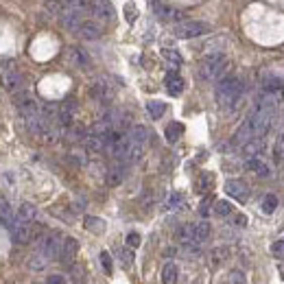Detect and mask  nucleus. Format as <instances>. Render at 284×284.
Segmentation results:
<instances>
[{"label":"nucleus","instance_id":"f257e3e1","mask_svg":"<svg viewBox=\"0 0 284 284\" xmlns=\"http://www.w3.org/2000/svg\"><path fill=\"white\" fill-rule=\"evenodd\" d=\"M241 96H243V81L239 77L228 75V77L219 79L216 90H214V98L221 109H232L241 101Z\"/></svg>","mask_w":284,"mask_h":284},{"label":"nucleus","instance_id":"f03ea898","mask_svg":"<svg viewBox=\"0 0 284 284\" xmlns=\"http://www.w3.org/2000/svg\"><path fill=\"white\" fill-rule=\"evenodd\" d=\"M225 68H228L225 55L223 52H210L199 64V79L201 81H216V79L223 77Z\"/></svg>","mask_w":284,"mask_h":284},{"label":"nucleus","instance_id":"7ed1b4c3","mask_svg":"<svg viewBox=\"0 0 284 284\" xmlns=\"http://www.w3.org/2000/svg\"><path fill=\"white\" fill-rule=\"evenodd\" d=\"M273 111H267V109H260L256 107V111H252L247 118L249 123H252V129H254V136L256 138H265L269 134V129H271L273 125Z\"/></svg>","mask_w":284,"mask_h":284},{"label":"nucleus","instance_id":"20e7f679","mask_svg":"<svg viewBox=\"0 0 284 284\" xmlns=\"http://www.w3.org/2000/svg\"><path fill=\"white\" fill-rule=\"evenodd\" d=\"M9 230H11L13 243H18V245H26V243H31L33 239H35V234H37V228L33 225V223H24V221H18V219H13Z\"/></svg>","mask_w":284,"mask_h":284},{"label":"nucleus","instance_id":"39448f33","mask_svg":"<svg viewBox=\"0 0 284 284\" xmlns=\"http://www.w3.org/2000/svg\"><path fill=\"white\" fill-rule=\"evenodd\" d=\"M210 31V26L206 22H199V20H188V22H182L175 26V35L182 39H193V37H201Z\"/></svg>","mask_w":284,"mask_h":284},{"label":"nucleus","instance_id":"423d86ee","mask_svg":"<svg viewBox=\"0 0 284 284\" xmlns=\"http://www.w3.org/2000/svg\"><path fill=\"white\" fill-rule=\"evenodd\" d=\"M62 243H64V234L59 232H48L39 243V252H42L48 260H55L59 258V249H62Z\"/></svg>","mask_w":284,"mask_h":284},{"label":"nucleus","instance_id":"0eeeda50","mask_svg":"<svg viewBox=\"0 0 284 284\" xmlns=\"http://www.w3.org/2000/svg\"><path fill=\"white\" fill-rule=\"evenodd\" d=\"M90 94L96 98L98 103H111V98H114V88H111V83L107 81V79H98V81L92 85Z\"/></svg>","mask_w":284,"mask_h":284},{"label":"nucleus","instance_id":"6e6552de","mask_svg":"<svg viewBox=\"0 0 284 284\" xmlns=\"http://www.w3.org/2000/svg\"><path fill=\"white\" fill-rule=\"evenodd\" d=\"M225 193L241 203H245L249 199V186L243 180H228L225 182Z\"/></svg>","mask_w":284,"mask_h":284},{"label":"nucleus","instance_id":"1a4fd4ad","mask_svg":"<svg viewBox=\"0 0 284 284\" xmlns=\"http://www.w3.org/2000/svg\"><path fill=\"white\" fill-rule=\"evenodd\" d=\"M16 105H18L20 116H22L24 121H29V118L37 116V114H42V111H39V105H37L35 101H33L31 96H26V94H20V96L16 98Z\"/></svg>","mask_w":284,"mask_h":284},{"label":"nucleus","instance_id":"9d476101","mask_svg":"<svg viewBox=\"0 0 284 284\" xmlns=\"http://www.w3.org/2000/svg\"><path fill=\"white\" fill-rule=\"evenodd\" d=\"M59 16H62L64 26H68V29H72V31L79 29V26H81V22H83V11L77 9V7H72V5L64 7Z\"/></svg>","mask_w":284,"mask_h":284},{"label":"nucleus","instance_id":"9b49d317","mask_svg":"<svg viewBox=\"0 0 284 284\" xmlns=\"http://www.w3.org/2000/svg\"><path fill=\"white\" fill-rule=\"evenodd\" d=\"M90 11L94 13L96 18L105 20V22H109V20H114V16H116L114 5H111L109 0H92V3H90Z\"/></svg>","mask_w":284,"mask_h":284},{"label":"nucleus","instance_id":"f8f14e48","mask_svg":"<svg viewBox=\"0 0 284 284\" xmlns=\"http://www.w3.org/2000/svg\"><path fill=\"white\" fill-rule=\"evenodd\" d=\"M77 252H79V243L75 239H70V236H64L62 249H59V260L70 265V262L77 258Z\"/></svg>","mask_w":284,"mask_h":284},{"label":"nucleus","instance_id":"ddd939ff","mask_svg":"<svg viewBox=\"0 0 284 284\" xmlns=\"http://www.w3.org/2000/svg\"><path fill=\"white\" fill-rule=\"evenodd\" d=\"M77 31H79V35H81L83 39H88V42H92V39H98V37H101V33H103L101 24L94 22V20H83L81 26H79Z\"/></svg>","mask_w":284,"mask_h":284},{"label":"nucleus","instance_id":"4468645a","mask_svg":"<svg viewBox=\"0 0 284 284\" xmlns=\"http://www.w3.org/2000/svg\"><path fill=\"white\" fill-rule=\"evenodd\" d=\"M252 138H256V136H254V129H252V123H249V118H245V123H243L241 127L234 131L232 144H234V147H243V144L249 142Z\"/></svg>","mask_w":284,"mask_h":284},{"label":"nucleus","instance_id":"2eb2a0df","mask_svg":"<svg viewBox=\"0 0 284 284\" xmlns=\"http://www.w3.org/2000/svg\"><path fill=\"white\" fill-rule=\"evenodd\" d=\"M245 166L247 171H252L254 175H258V177H269L271 175V168H269V164L262 160V157H247V162H245Z\"/></svg>","mask_w":284,"mask_h":284},{"label":"nucleus","instance_id":"dca6fc26","mask_svg":"<svg viewBox=\"0 0 284 284\" xmlns=\"http://www.w3.org/2000/svg\"><path fill=\"white\" fill-rule=\"evenodd\" d=\"M105 140H107V136H103V134H88L83 138V142H85V149L90 151V153H101V151H105Z\"/></svg>","mask_w":284,"mask_h":284},{"label":"nucleus","instance_id":"f3484780","mask_svg":"<svg viewBox=\"0 0 284 284\" xmlns=\"http://www.w3.org/2000/svg\"><path fill=\"white\" fill-rule=\"evenodd\" d=\"M68 59H70L72 66H77V68H88L90 66V57L85 55L83 48H77V46L68 48Z\"/></svg>","mask_w":284,"mask_h":284},{"label":"nucleus","instance_id":"a211bd4d","mask_svg":"<svg viewBox=\"0 0 284 284\" xmlns=\"http://www.w3.org/2000/svg\"><path fill=\"white\" fill-rule=\"evenodd\" d=\"M166 90L171 96H180L184 92V79L177 72H168L166 75Z\"/></svg>","mask_w":284,"mask_h":284},{"label":"nucleus","instance_id":"6ab92c4d","mask_svg":"<svg viewBox=\"0 0 284 284\" xmlns=\"http://www.w3.org/2000/svg\"><path fill=\"white\" fill-rule=\"evenodd\" d=\"M3 88L7 92H11V94H16V92L22 88V77H20L18 72H5L3 75Z\"/></svg>","mask_w":284,"mask_h":284},{"label":"nucleus","instance_id":"aec40b11","mask_svg":"<svg viewBox=\"0 0 284 284\" xmlns=\"http://www.w3.org/2000/svg\"><path fill=\"white\" fill-rule=\"evenodd\" d=\"M16 219H18V221H24V223H33V221L37 219V208L33 206V203L24 201L22 206L18 208V214H16Z\"/></svg>","mask_w":284,"mask_h":284},{"label":"nucleus","instance_id":"412c9836","mask_svg":"<svg viewBox=\"0 0 284 284\" xmlns=\"http://www.w3.org/2000/svg\"><path fill=\"white\" fill-rule=\"evenodd\" d=\"M125 175H127V168H125V162L116 164V166H111L107 171V184L109 186H118V184H123Z\"/></svg>","mask_w":284,"mask_h":284},{"label":"nucleus","instance_id":"4be33fe9","mask_svg":"<svg viewBox=\"0 0 284 284\" xmlns=\"http://www.w3.org/2000/svg\"><path fill=\"white\" fill-rule=\"evenodd\" d=\"M262 147H265V138H252V140L245 142L241 149L247 157H256V155L262 153Z\"/></svg>","mask_w":284,"mask_h":284},{"label":"nucleus","instance_id":"5701e85b","mask_svg":"<svg viewBox=\"0 0 284 284\" xmlns=\"http://www.w3.org/2000/svg\"><path fill=\"white\" fill-rule=\"evenodd\" d=\"M129 140L131 142H136V144H147L149 142V129L144 127V125H136V127H131V131H129Z\"/></svg>","mask_w":284,"mask_h":284},{"label":"nucleus","instance_id":"b1692460","mask_svg":"<svg viewBox=\"0 0 284 284\" xmlns=\"http://www.w3.org/2000/svg\"><path fill=\"white\" fill-rule=\"evenodd\" d=\"M180 278V269H177L175 262H166L162 267V284H177Z\"/></svg>","mask_w":284,"mask_h":284},{"label":"nucleus","instance_id":"393cba45","mask_svg":"<svg viewBox=\"0 0 284 284\" xmlns=\"http://www.w3.org/2000/svg\"><path fill=\"white\" fill-rule=\"evenodd\" d=\"M13 219H16V214H13L9 201H7V199H0V225H9V228H11Z\"/></svg>","mask_w":284,"mask_h":284},{"label":"nucleus","instance_id":"a878e982","mask_svg":"<svg viewBox=\"0 0 284 284\" xmlns=\"http://www.w3.org/2000/svg\"><path fill=\"white\" fill-rule=\"evenodd\" d=\"M282 81L278 77H273V75H267L265 79H262V90L265 92H271V94H278V92H282Z\"/></svg>","mask_w":284,"mask_h":284},{"label":"nucleus","instance_id":"bb28decb","mask_svg":"<svg viewBox=\"0 0 284 284\" xmlns=\"http://www.w3.org/2000/svg\"><path fill=\"white\" fill-rule=\"evenodd\" d=\"M85 230L88 232H94V234H103L105 232V221L98 219V216H85Z\"/></svg>","mask_w":284,"mask_h":284},{"label":"nucleus","instance_id":"cd10ccee","mask_svg":"<svg viewBox=\"0 0 284 284\" xmlns=\"http://www.w3.org/2000/svg\"><path fill=\"white\" fill-rule=\"evenodd\" d=\"M228 256H230L228 247H214L212 252H210V265H212V267L223 265V262L228 260Z\"/></svg>","mask_w":284,"mask_h":284},{"label":"nucleus","instance_id":"c85d7f7f","mask_svg":"<svg viewBox=\"0 0 284 284\" xmlns=\"http://www.w3.org/2000/svg\"><path fill=\"white\" fill-rule=\"evenodd\" d=\"M147 111H149V116L153 118V121H157V118H162L164 111H166V103H162V101H149L147 103Z\"/></svg>","mask_w":284,"mask_h":284},{"label":"nucleus","instance_id":"c756f323","mask_svg":"<svg viewBox=\"0 0 284 284\" xmlns=\"http://www.w3.org/2000/svg\"><path fill=\"white\" fill-rule=\"evenodd\" d=\"M184 134V125L182 123H171L166 127V140L168 142H177Z\"/></svg>","mask_w":284,"mask_h":284},{"label":"nucleus","instance_id":"7c9ffc66","mask_svg":"<svg viewBox=\"0 0 284 284\" xmlns=\"http://www.w3.org/2000/svg\"><path fill=\"white\" fill-rule=\"evenodd\" d=\"M48 258H46V256L42 254V252H37L35 256H33V258H31V262H29V267L33 269V271H42V269H46V267H48Z\"/></svg>","mask_w":284,"mask_h":284},{"label":"nucleus","instance_id":"2f4dec72","mask_svg":"<svg viewBox=\"0 0 284 284\" xmlns=\"http://www.w3.org/2000/svg\"><path fill=\"white\" fill-rule=\"evenodd\" d=\"M162 57L166 59V62H168L171 66H173V68H177V66H182V62H184L180 52L173 50V48H162Z\"/></svg>","mask_w":284,"mask_h":284},{"label":"nucleus","instance_id":"473e14b6","mask_svg":"<svg viewBox=\"0 0 284 284\" xmlns=\"http://www.w3.org/2000/svg\"><path fill=\"white\" fill-rule=\"evenodd\" d=\"M260 208H262V212H265V214H273L275 208H278V197H275V195H265Z\"/></svg>","mask_w":284,"mask_h":284},{"label":"nucleus","instance_id":"72a5a7b5","mask_svg":"<svg viewBox=\"0 0 284 284\" xmlns=\"http://www.w3.org/2000/svg\"><path fill=\"white\" fill-rule=\"evenodd\" d=\"M214 214L216 216H230L232 214V203L230 201H214Z\"/></svg>","mask_w":284,"mask_h":284},{"label":"nucleus","instance_id":"f704fd0d","mask_svg":"<svg viewBox=\"0 0 284 284\" xmlns=\"http://www.w3.org/2000/svg\"><path fill=\"white\" fill-rule=\"evenodd\" d=\"M273 157L278 162H284V131L275 138V144H273Z\"/></svg>","mask_w":284,"mask_h":284},{"label":"nucleus","instance_id":"c9c22d12","mask_svg":"<svg viewBox=\"0 0 284 284\" xmlns=\"http://www.w3.org/2000/svg\"><path fill=\"white\" fill-rule=\"evenodd\" d=\"M184 206V197L180 193H173L168 197V201H166V210H180Z\"/></svg>","mask_w":284,"mask_h":284},{"label":"nucleus","instance_id":"e433bc0d","mask_svg":"<svg viewBox=\"0 0 284 284\" xmlns=\"http://www.w3.org/2000/svg\"><path fill=\"white\" fill-rule=\"evenodd\" d=\"M228 284H247L245 273H243V271H239V269H234V271H230V275H228Z\"/></svg>","mask_w":284,"mask_h":284},{"label":"nucleus","instance_id":"4c0bfd02","mask_svg":"<svg viewBox=\"0 0 284 284\" xmlns=\"http://www.w3.org/2000/svg\"><path fill=\"white\" fill-rule=\"evenodd\" d=\"M46 9H48L50 13H62L64 3L62 0H46Z\"/></svg>","mask_w":284,"mask_h":284},{"label":"nucleus","instance_id":"58836bf2","mask_svg":"<svg viewBox=\"0 0 284 284\" xmlns=\"http://www.w3.org/2000/svg\"><path fill=\"white\" fill-rule=\"evenodd\" d=\"M271 254L275 256V258L284 260V241H275L273 243V245H271Z\"/></svg>","mask_w":284,"mask_h":284},{"label":"nucleus","instance_id":"ea45409f","mask_svg":"<svg viewBox=\"0 0 284 284\" xmlns=\"http://www.w3.org/2000/svg\"><path fill=\"white\" fill-rule=\"evenodd\" d=\"M140 234H136V232H129L127 234V247H131V249H136V247H140Z\"/></svg>","mask_w":284,"mask_h":284},{"label":"nucleus","instance_id":"a19ab883","mask_svg":"<svg viewBox=\"0 0 284 284\" xmlns=\"http://www.w3.org/2000/svg\"><path fill=\"white\" fill-rule=\"evenodd\" d=\"M121 260H123L125 267H131V262H134V252H131V247L123 249V252H121Z\"/></svg>","mask_w":284,"mask_h":284},{"label":"nucleus","instance_id":"79ce46f5","mask_svg":"<svg viewBox=\"0 0 284 284\" xmlns=\"http://www.w3.org/2000/svg\"><path fill=\"white\" fill-rule=\"evenodd\" d=\"M101 265H103V269H105V273H111V256L107 254V252H101Z\"/></svg>","mask_w":284,"mask_h":284},{"label":"nucleus","instance_id":"37998d69","mask_svg":"<svg viewBox=\"0 0 284 284\" xmlns=\"http://www.w3.org/2000/svg\"><path fill=\"white\" fill-rule=\"evenodd\" d=\"M125 18H127V22H136L138 11H136L134 5H125Z\"/></svg>","mask_w":284,"mask_h":284},{"label":"nucleus","instance_id":"c03bdc74","mask_svg":"<svg viewBox=\"0 0 284 284\" xmlns=\"http://www.w3.org/2000/svg\"><path fill=\"white\" fill-rule=\"evenodd\" d=\"M46 284H66V278H64V275H59V273H55V275H48Z\"/></svg>","mask_w":284,"mask_h":284},{"label":"nucleus","instance_id":"a18cd8bd","mask_svg":"<svg viewBox=\"0 0 284 284\" xmlns=\"http://www.w3.org/2000/svg\"><path fill=\"white\" fill-rule=\"evenodd\" d=\"M234 223H236V225H241V228L247 225V216H245V214H236V216H234Z\"/></svg>","mask_w":284,"mask_h":284},{"label":"nucleus","instance_id":"49530a36","mask_svg":"<svg viewBox=\"0 0 284 284\" xmlns=\"http://www.w3.org/2000/svg\"><path fill=\"white\" fill-rule=\"evenodd\" d=\"M282 94H284V85H282Z\"/></svg>","mask_w":284,"mask_h":284}]
</instances>
